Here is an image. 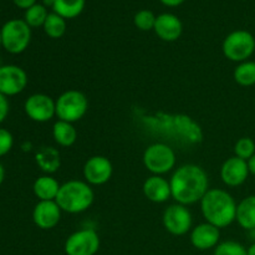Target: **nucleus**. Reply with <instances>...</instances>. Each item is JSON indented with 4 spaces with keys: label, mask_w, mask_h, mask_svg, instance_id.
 <instances>
[{
    "label": "nucleus",
    "mask_w": 255,
    "mask_h": 255,
    "mask_svg": "<svg viewBox=\"0 0 255 255\" xmlns=\"http://www.w3.org/2000/svg\"><path fill=\"white\" fill-rule=\"evenodd\" d=\"M172 198L176 203L192 206L202 201L209 189L206 169L194 163L182 164L174 169L169 178Z\"/></svg>",
    "instance_id": "obj_1"
},
{
    "label": "nucleus",
    "mask_w": 255,
    "mask_h": 255,
    "mask_svg": "<svg viewBox=\"0 0 255 255\" xmlns=\"http://www.w3.org/2000/svg\"><path fill=\"white\" fill-rule=\"evenodd\" d=\"M199 203L202 216L207 223L223 229L236 222L238 204L226 189L209 188Z\"/></svg>",
    "instance_id": "obj_2"
},
{
    "label": "nucleus",
    "mask_w": 255,
    "mask_h": 255,
    "mask_svg": "<svg viewBox=\"0 0 255 255\" xmlns=\"http://www.w3.org/2000/svg\"><path fill=\"white\" fill-rule=\"evenodd\" d=\"M55 201L65 213L80 214L91 208L95 192L87 182L71 179L61 184Z\"/></svg>",
    "instance_id": "obj_3"
},
{
    "label": "nucleus",
    "mask_w": 255,
    "mask_h": 255,
    "mask_svg": "<svg viewBox=\"0 0 255 255\" xmlns=\"http://www.w3.org/2000/svg\"><path fill=\"white\" fill-rule=\"evenodd\" d=\"M142 161L149 173L154 176H164L174 169L177 157L172 147L163 142H156L144 149Z\"/></svg>",
    "instance_id": "obj_4"
},
{
    "label": "nucleus",
    "mask_w": 255,
    "mask_h": 255,
    "mask_svg": "<svg viewBox=\"0 0 255 255\" xmlns=\"http://www.w3.org/2000/svg\"><path fill=\"white\" fill-rule=\"evenodd\" d=\"M223 55L229 61H248L255 51V37L248 30H234L229 32L222 44Z\"/></svg>",
    "instance_id": "obj_5"
},
{
    "label": "nucleus",
    "mask_w": 255,
    "mask_h": 255,
    "mask_svg": "<svg viewBox=\"0 0 255 255\" xmlns=\"http://www.w3.org/2000/svg\"><path fill=\"white\" fill-rule=\"evenodd\" d=\"M56 117L61 121L75 122L84 119L89 111V99L79 90H67L62 92L56 100Z\"/></svg>",
    "instance_id": "obj_6"
},
{
    "label": "nucleus",
    "mask_w": 255,
    "mask_h": 255,
    "mask_svg": "<svg viewBox=\"0 0 255 255\" xmlns=\"http://www.w3.org/2000/svg\"><path fill=\"white\" fill-rule=\"evenodd\" d=\"M31 41V27L21 19H11L1 27V46L10 54H21Z\"/></svg>",
    "instance_id": "obj_7"
},
{
    "label": "nucleus",
    "mask_w": 255,
    "mask_h": 255,
    "mask_svg": "<svg viewBox=\"0 0 255 255\" xmlns=\"http://www.w3.org/2000/svg\"><path fill=\"white\" fill-rule=\"evenodd\" d=\"M162 223L169 234L176 237L186 236L193 228V217L188 207L173 203L167 207L162 216Z\"/></svg>",
    "instance_id": "obj_8"
},
{
    "label": "nucleus",
    "mask_w": 255,
    "mask_h": 255,
    "mask_svg": "<svg viewBox=\"0 0 255 255\" xmlns=\"http://www.w3.org/2000/svg\"><path fill=\"white\" fill-rule=\"evenodd\" d=\"M100 237L95 229L85 228L67 237L64 251L66 255H95L100 249Z\"/></svg>",
    "instance_id": "obj_9"
},
{
    "label": "nucleus",
    "mask_w": 255,
    "mask_h": 255,
    "mask_svg": "<svg viewBox=\"0 0 255 255\" xmlns=\"http://www.w3.org/2000/svg\"><path fill=\"white\" fill-rule=\"evenodd\" d=\"M24 110L30 120L39 124L49 122L56 116L55 100L46 94H34L27 97Z\"/></svg>",
    "instance_id": "obj_10"
},
{
    "label": "nucleus",
    "mask_w": 255,
    "mask_h": 255,
    "mask_svg": "<svg viewBox=\"0 0 255 255\" xmlns=\"http://www.w3.org/2000/svg\"><path fill=\"white\" fill-rule=\"evenodd\" d=\"M85 182L90 186H104L114 174V166L105 156H92L85 162L82 168Z\"/></svg>",
    "instance_id": "obj_11"
},
{
    "label": "nucleus",
    "mask_w": 255,
    "mask_h": 255,
    "mask_svg": "<svg viewBox=\"0 0 255 255\" xmlns=\"http://www.w3.org/2000/svg\"><path fill=\"white\" fill-rule=\"evenodd\" d=\"M27 75L17 65L0 66V94L4 96H15L21 94L27 86Z\"/></svg>",
    "instance_id": "obj_12"
},
{
    "label": "nucleus",
    "mask_w": 255,
    "mask_h": 255,
    "mask_svg": "<svg viewBox=\"0 0 255 255\" xmlns=\"http://www.w3.org/2000/svg\"><path fill=\"white\" fill-rule=\"evenodd\" d=\"M62 211L56 201H39L32 211V221L37 228L49 231L61 221Z\"/></svg>",
    "instance_id": "obj_13"
},
{
    "label": "nucleus",
    "mask_w": 255,
    "mask_h": 255,
    "mask_svg": "<svg viewBox=\"0 0 255 255\" xmlns=\"http://www.w3.org/2000/svg\"><path fill=\"white\" fill-rule=\"evenodd\" d=\"M248 163L239 157L233 156L223 162L221 167V178L226 186L228 187H239L249 177Z\"/></svg>",
    "instance_id": "obj_14"
},
{
    "label": "nucleus",
    "mask_w": 255,
    "mask_h": 255,
    "mask_svg": "<svg viewBox=\"0 0 255 255\" xmlns=\"http://www.w3.org/2000/svg\"><path fill=\"white\" fill-rule=\"evenodd\" d=\"M192 246L198 251H209L216 248L221 241V229L211 223L198 224L193 227L189 234Z\"/></svg>",
    "instance_id": "obj_15"
},
{
    "label": "nucleus",
    "mask_w": 255,
    "mask_h": 255,
    "mask_svg": "<svg viewBox=\"0 0 255 255\" xmlns=\"http://www.w3.org/2000/svg\"><path fill=\"white\" fill-rule=\"evenodd\" d=\"M153 31L163 41L173 42L181 37L183 32V24L177 15L162 12L157 15Z\"/></svg>",
    "instance_id": "obj_16"
},
{
    "label": "nucleus",
    "mask_w": 255,
    "mask_h": 255,
    "mask_svg": "<svg viewBox=\"0 0 255 255\" xmlns=\"http://www.w3.org/2000/svg\"><path fill=\"white\" fill-rule=\"evenodd\" d=\"M144 197L153 203H164L172 198L171 184L163 176H149L142 186Z\"/></svg>",
    "instance_id": "obj_17"
},
{
    "label": "nucleus",
    "mask_w": 255,
    "mask_h": 255,
    "mask_svg": "<svg viewBox=\"0 0 255 255\" xmlns=\"http://www.w3.org/2000/svg\"><path fill=\"white\" fill-rule=\"evenodd\" d=\"M60 187L61 184L56 178L50 174H44L35 179L32 191L39 201H55L59 194Z\"/></svg>",
    "instance_id": "obj_18"
},
{
    "label": "nucleus",
    "mask_w": 255,
    "mask_h": 255,
    "mask_svg": "<svg viewBox=\"0 0 255 255\" xmlns=\"http://www.w3.org/2000/svg\"><path fill=\"white\" fill-rule=\"evenodd\" d=\"M37 167L46 174H52L61 167V154L54 147H41L35 154Z\"/></svg>",
    "instance_id": "obj_19"
},
{
    "label": "nucleus",
    "mask_w": 255,
    "mask_h": 255,
    "mask_svg": "<svg viewBox=\"0 0 255 255\" xmlns=\"http://www.w3.org/2000/svg\"><path fill=\"white\" fill-rule=\"evenodd\" d=\"M236 222L246 231L255 229V194L242 199L237 206Z\"/></svg>",
    "instance_id": "obj_20"
},
{
    "label": "nucleus",
    "mask_w": 255,
    "mask_h": 255,
    "mask_svg": "<svg viewBox=\"0 0 255 255\" xmlns=\"http://www.w3.org/2000/svg\"><path fill=\"white\" fill-rule=\"evenodd\" d=\"M52 137L59 146L71 147L77 139V131L74 124L57 120L52 126Z\"/></svg>",
    "instance_id": "obj_21"
},
{
    "label": "nucleus",
    "mask_w": 255,
    "mask_h": 255,
    "mask_svg": "<svg viewBox=\"0 0 255 255\" xmlns=\"http://www.w3.org/2000/svg\"><path fill=\"white\" fill-rule=\"evenodd\" d=\"M86 0H55L52 11L64 19H75L82 14Z\"/></svg>",
    "instance_id": "obj_22"
},
{
    "label": "nucleus",
    "mask_w": 255,
    "mask_h": 255,
    "mask_svg": "<svg viewBox=\"0 0 255 255\" xmlns=\"http://www.w3.org/2000/svg\"><path fill=\"white\" fill-rule=\"evenodd\" d=\"M234 81L244 87L255 85V61H244L237 65L233 72Z\"/></svg>",
    "instance_id": "obj_23"
},
{
    "label": "nucleus",
    "mask_w": 255,
    "mask_h": 255,
    "mask_svg": "<svg viewBox=\"0 0 255 255\" xmlns=\"http://www.w3.org/2000/svg\"><path fill=\"white\" fill-rule=\"evenodd\" d=\"M42 29H44L45 34L49 37H51V39H60L66 32V19H64V17L60 16V15H57L54 11L49 12Z\"/></svg>",
    "instance_id": "obj_24"
},
{
    "label": "nucleus",
    "mask_w": 255,
    "mask_h": 255,
    "mask_svg": "<svg viewBox=\"0 0 255 255\" xmlns=\"http://www.w3.org/2000/svg\"><path fill=\"white\" fill-rule=\"evenodd\" d=\"M49 15L47 7L42 4H35L27 10H25L24 20L30 27H42L44 26L46 17Z\"/></svg>",
    "instance_id": "obj_25"
},
{
    "label": "nucleus",
    "mask_w": 255,
    "mask_h": 255,
    "mask_svg": "<svg viewBox=\"0 0 255 255\" xmlns=\"http://www.w3.org/2000/svg\"><path fill=\"white\" fill-rule=\"evenodd\" d=\"M157 16L148 9H142L134 14L133 24L141 31H151L154 29Z\"/></svg>",
    "instance_id": "obj_26"
},
{
    "label": "nucleus",
    "mask_w": 255,
    "mask_h": 255,
    "mask_svg": "<svg viewBox=\"0 0 255 255\" xmlns=\"http://www.w3.org/2000/svg\"><path fill=\"white\" fill-rule=\"evenodd\" d=\"M213 255H248V251L239 242L226 241L214 248Z\"/></svg>",
    "instance_id": "obj_27"
},
{
    "label": "nucleus",
    "mask_w": 255,
    "mask_h": 255,
    "mask_svg": "<svg viewBox=\"0 0 255 255\" xmlns=\"http://www.w3.org/2000/svg\"><path fill=\"white\" fill-rule=\"evenodd\" d=\"M255 153V142L251 137H242L234 144V156L248 161Z\"/></svg>",
    "instance_id": "obj_28"
},
{
    "label": "nucleus",
    "mask_w": 255,
    "mask_h": 255,
    "mask_svg": "<svg viewBox=\"0 0 255 255\" xmlns=\"http://www.w3.org/2000/svg\"><path fill=\"white\" fill-rule=\"evenodd\" d=\"M14 144V137L7 129L0 128V157L9 153Z\"/></svg>",
    "instance_id": "obj_29"
},
{
    "label": "nucleus",
    "mask_w": 255,
    "mask_h": 255,
    "mask_svg": "<svg viewBox=\"0 0 255 255\" xmlns=\"http://www.w3.org/2000/svg\"><path fill=\"white\" fill-rule=\"evenodd\" d=\"M9 114V101H7L6 96L0 94V124L5 121Z\"/></svg>",
    "instance_id": "obj_30"
},
{
    "label": "nucleus",
    "mask_w": 255,
    "mask_h": 255,
    "mask_svg": "<svg viewBox=\"0 0 255 255\" xmlns=\"http://www.w3.org/2000/svg\"><path fill=\"white\" fill-rule=\"evenodd\" d=\"M12 1H14V4L16 5L17 7L24 10H27L29 7H31L32 5L36 4V0H12Z\"/></svg>",
    "instance_id": "obj_31"
},
{
    "label": "nucleus",
    "mask_w": 255,
    "mask_h": 255,
    "mask_svg": "<svg viewBox=\"0 0 255 255\" xmlns=\"http://www.w3.org/2000/svg\"><path fill=\"white\" fill-rule=\"evenodd\" d=\"M164 6H168V7H176L179 6V5L183 4L186 0H159Z\"/></svg>",
    "instance_id": "obj_32"
},
{
    "label": "nucleus",
    "mask_w": 255,
    "mask_h": 255,
    "mask_svg": "<svg viewBox=\"0 0 255 255\" xmlns=\"http://www.w3.org/2000/svg\"><path fill=\"white\" fill-rule=\"evenodd\" d=\"M247 163H248L249 173L253 174V176H255V153L251 157V158L248 159V161H247Z\"/></svg>",
    "instance_id": "obj_33"
},
{
    "label": "nucleus",
    "mask_w": 255,
    "mask_h": 255,
    "mask_svg": "<svg viewBox=\"0 0 255 255\" xmlns=\"http://www.w3.org/2000/svg\"><path fill=\"white\" fill-rule=\"evenodd\" d=\"M4 178H5V169L4 167H2V164L0 163V186H1L2 182H4Z\"/></svg>",
    "instance_id": "obj_34"
},
{
    "label": "nucleus",
    "mask_w": 255,
    "mask_h": 255,
    "mask_svg": "<svg viewBox=\"0 0 255 255\" xmlns=\"http://www.w3.org/2000/svg\"><path fill=\"white\" fill-rule=\"evenodd\" d=\"M54 2H55V0H42V5H44V6H46V7H49V6H54Z\"/></svg>",
    "instance_id": "obj_35"
},
{
    "label": "nucleus",
    "mask_w": 255,
    "mask_h": 255,
    "mask_svg": "<svg viewBox=\"0 0 255 255\" xmlns=\"http://www.w3.org/2000/svg\"><path fill=\"white\" fill-rule=\"evenodd\" d=\"M247 251H248V255H255V243L252 244L249 248H247Z\"/></svg>",
    "instance_id": "obj_36"
},
{
    "label": "nucleus",
    "mask_w": 255,
    "mask_h": 255,
    "mask_svg": "<svg viewBox=\"0 0 255 255\" xmlns=\"http://www.w3.org/2000/svg\"><path fill=\"white\" fill-rule=\"evenodd\" d=\"M0 47H1V29H0Z\"/></svg>",
    "instance_id": "obj_37"
}]
</instances>
